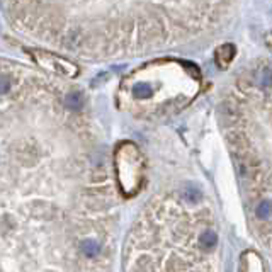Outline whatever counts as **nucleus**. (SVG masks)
Listing matches in <instances>:
<instances>
[{
    "label": "nucleus",
    "mask_w": 272,
    "mask_h": 272,
    "mask_svg": "<svg viewBox=\"0 0 272 272\" xmlns=\"http://www.w3.org/2000/svg\"><path fill=\"white\" fill-rule=\"evenodd\" d=\"M82 250H83V254H85L87 257H95V255L99 254V245L95 244V242H92V240H87V242H83Z\"/></svg>",
    "instance_id": "obj_7"
},
{
    "label": "nucleus",
    "mask_w": 272,
    "mask_h": 272,
    "mask_svg": "<svg viewBox=\"0 0 272 272\" xmlns=\"http://www.w3.org/2000/svg\"><path fill=\"white\" fill-rule=\"evenodd\" d=\"M233 54H235V48L233 44H223L220 49L216 51V61L221 68H227L230 65V61L233 60Z\"/></svg>",
    "instance_id": "obj_3"
},
{
    "label": "nucleus",
    "mask_w": 272,
    "mask_h": 272,
    "mask_svg": "<svg viewBox=\"0 0 272 272\" xmlns=\"http://www.w3.org/2000/svg\"><path fill=\"white\" fill-rule=\"evenodd\" d=\"M271 211H272V206H271V204H269V203H262L261 206L257 208V216H259V218H264V220H266V218H269Z\"/></svg>",
    "instance_id": "obj_8"
},
{
    "label": "nucleus",
    "mask_w": 272,
    "mask_h": 272,
    "mask_svg": "<svg viewBox=\"0 0 272 272\" xmlns=\"http://www.w3.org/2000/svg\"><path fill=\"white\" fill-rule=\"evenodd\" d=\"M29 53H31L32 60H34L41 68H44L46 72L58 73V75H63V77H70V78L77 77L78 66L75 65L73 61L58 56V54L41 51V49H29Z\"/></svg>",
    "instance_id": "obj_2"
},
{
    "label": "nucleus",
    "mask_w": 272,
    "mask_h": 272,
    "mask_svg": "<svg viewBox=\"0 0 272 272\" xmlns=\"http://www.w3.org/2000/svg\"><path fill=\"white\" fill-rule=\"evenodd\" d=\"M10 90V80L5 77H0V95L7 94Z\"/></svg>",
    "instance_id": "obj_9"
},
{
    "label": "nucleus",
    "mask_w": 272,
    "mask_h": 272,
    "mask_svg": "<svg viewBox=\"0 0 272 272\" xmlns=\"http://www.w3.org/2000/svg\"><path fill=\"white\" fill-rule=\"evenodd\" d=\"M216 242H218V237L211 230H208V232H204L203 235H201V245H203L204 249H213V247L216 245Z\"/></svg>",
    "instance_id": "obj_6"
},
{
    "label": "nucleus",
    "mask_w": 272,
    "mask_h": 272,
    "mask_svg": "<svg viewBox=\"0 0 272 272\" xmlns=\"http://www.w3.org/2000/svg\"><path fill=\"white\" fill-rule=\"evenodd\" d=\"M152 94H153L152 87H150L148 83H145V82H140V83H136V85L133 87V95L138 97V99H146V97H150Z\"/></svg>",
    "instance_id": "obj_5"
},
{
    "label": "nucleus",
    "mask_w": 272,
    "mask_h": 272,
    "mask_svg": "<svg viewBox=\"0 0 272 272\" xmlns=\"http://www.w3.org/2000/svg\"><path fill=\"white\" fill-rule=\"evenodd\" d=\"M65 106L68 109H73V111H77V109H82L83 106V95L80 92H72V94H68L65 97Z\"/></svg>",
    "instance_id": "obj_4"
},
{
    "label": "nucleus",
    "mask_w": 272,
    "mask_h": 272,
    "mask_svg": "<svg viewBox=\"0 0 272 272\" xmlns=\"http://www.w3.org/2000/svg\"><path fill=\"white\" fill-rule=\"evenodd\" d=\"M186 198H189L191 201H198L199 198H201V194H199V192L198 191H189V192H187V194H186Z\"/></svg>",
    "instance_id": "obj_10"
},
{
    "label": "nucleus",
    "mask_w": 272,
    "mask_h": 272,
    "mask_svg": "<svg viewBox=\"0 0 272 272\" xmlns=\"http://www.w3.org/2000/svg\"><path fill=\"white\" fill-rule=\"evenodd\" d=\"M119 189L124 196H135L143 184L145 160L140 148L131 141H123L114 152Z\"/></svg>",
    "instance_id": "obj_1"
}]
</instances>
